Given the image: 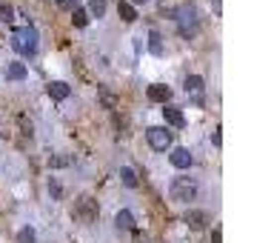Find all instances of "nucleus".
<instances>
[{"mask_svg":"<svg viewBox=\"0 0 254 243\" xmlns=\"http://www.w3.org/2000/svg\"><path fill=\"white\" fill-rule=\"evenodd\" d=\"M12 49L17 55H26V58H32L37 52V32L35 26H20V29H14L12 32Z\"/></svg>","mask_w":254,"mask_h":243,"instance_id":"1","label":"nucleus"},{"mask_svg":"<svg viewBox=\"0 0 254 243\" xmlns=\"http://www.w3.org/2000/svg\"><path fill=\"white\" fill-rule=\"evenodd\" d=\"M169 197L177 200V203H189V200L197 197V183L189 180V177H177V180H172V186H169Z\"/></svg>","mask_w":254,"mask_h":243,"instance_id":"2","label":"nucleus"},{"mask_svg":"<svg viewBox=\"0 0 254 243\" xmlns=\"http://www.w3.org/2000/svg\"><path fill=\"white\" fill-rule=\"evenodd\" d=\"M177 29H180L183 37L197 35V12L191 6H180V9H177Z\"/></svg>","mask_w":254,"mask_h":243,"instance_id":"3","label":"nucleus"},{"mask_svg":"<svg viewBox=\"0 0 254 243\" xmlns=\"http://www.w3.org/2000/svg\"><path fill=\"white\" fill-rule=\"evenodd\" d=\"M146 138H149V146L157 152H166L169 146H172V132L166 126H151L146 129Z\"/></svg>","mask_w":254,"mask_h":243,"instance_id":"4","label":"nucleus"},{"mask_svg":"<svg viewBox=\"0 0 254 243\" xmlns=\"http://www.w3.org/2000/svg\"><path fill=\"white\" fill-rule=\"evenodd\" d=\"M186 94L191 97L194 106L206 103V86H203V78H200V75H189V78H186Z\"/></svg>","mask_w":254,"mask_h":243,"instance_id":"5","label":"nucleus"},{"mask_svg":"<svg viewBox=\"0 0 254 243\" xmlns=\"http://www.w3.org/2000/svg\"><path fill=\"white\" fill-rule=\"evenodd\" d=\"M149 100L151 103H169V100H172V89H169V86H163V83H151L149 86Z\"/></svg>","mask_w":254,"mask_h":243,"instance_id":"6","label":"nucleus"},{"mask_svg":"<svg viewBox=\"0 0 254 243\" xmlns=\"http://www.w3.org/2000/svg\"><path fill=\"white\" fill-rule=\"evenodd\" d=\"M169 161H172V166H177V169H189V166L194 163V158H191V152L189 149L180 146V149H174L172 155H169Z\"/></svg>","mask_w":254,"mask_h":243,"instance_id":"7","label":"nucleus"},{"mask_svg":"<svg viewBox=\"0 0 254 243\" xmlns=\"http://www.w3.org/2000/svg\"><path fill=\"white\" fill-rule=\"evenodd\" d=\"M163 117H166V123L174 126V129H183L186 126V115L177 109V106H166V109H163Z\"/></svg>","mask_w":254,"mask_h":243,"instance_id":"8","label":"nucleus"},{"mask_svg":"<svg viewBox=\"0 0 254 243\" xmlns=\"http://www.w3.org/2000/svg\"><path fill=\"white\" fill-rule=\"evenodd\" d=\"M69 94H71L69 83H63V81H52L49 83V97H52V100H66Z\"/></svg>","mask_w":254,"mask_h":243,"instance_id":"9","label":"nucleus"},{"mask_svg":"<svg viewBox=\"0 0 254 243\" xmlns=\"http://www.w3.org/2000/svg\"><path fill=\"white\" fill-rule=\"evenodd\" d=\"M115 223H117V229H123V232H134V215H131L128 209H120V212H117Z\"/></svg>","mask_w":254,"mask_h":243,"instance_id":"10","label":"nucleus"},{"mask_svg":"<svg viewBox=\"0 0 254 243\" xmlns=\"http://www.w3.org/2000/svg\"><path fill=\"white\" fill-rule=\"evenodd\" d=\"M206 220H208V215H206V212H200V209L186 212V223H189L191 229H203V226H206Z\"/></svg>","mask_w":254,"mask_h":243,"instance_id":"11","label":"nucleus"},{"mask_svg":"<svg viewBox=\"0 0 254 243\" xmlns=\"http://www.w3.org/2000/svg\"><path fill=\"white\" fill-rule=\"evenodd\" d=\"M149 52L154 55V58L163 55V37H160V32H154V29L149 32Z\"/></svg>","mask_w":254,"mask_h":243,"instance_id":"12","label":"nucleus"},{"mask_svg":"<svg viewBox=\"0 0 254 243\" xmlns=\"http://www.w3.org/2000/svg\"><path fill=\"white\" fill-rule=\"evenodd\" d=\"M6 78H9V81H23L26 66L23 63H9V66H6Z\"/></svg>","mask_w":254,"mask_h":243,"instance_id":"13","label":"nucleus"},{"mask_svg":"<svg viewBox=\"0 0 254 243\" xmlns=\"http://www.w3.org/2000/svg\"><path fill=\"white\" fill-rule=\"evenodd\" d=\"M117 12H120V17H123L126 23H134V20H137V12H134V6H131V3H120V6H117Z\"/></svg>","mask_w":254,"mask_h":243,"instance_id":"14","label":"nucleus"},{"mask_svg":"<svg viewBox=\"0 0 254 243\" xmlns=\"http://www.w3.org/2000/svg\"><path fill=\"white\" fill-rule=\"evenodd\" d=\"M120 180H123V183H126L128 189H134V186H137V174L131 172L128 166H123V169H120Z\"/></svg>","mask_w":254,"mask_h":243,"instance_id":"15","label":"nucleus"},{"mask_svg":"<svg viewBox=\"0 0 254 243\" xmlns=\"http://www.w3.org/2000/svg\"><path fill=\"white\" fill-rule=\"evenodd\" d=\"M35 229H32V226H23V229L17 232V243H35Z\"/></svg>","mask_w":254,"mask_h":243,"instance_id":"16","label":"nucleus"},{"mask_svg":"<svg viewBox=\"0 0 254 243\" xmlns=\"http://www.w3.org/2000/svg\"><path fill=\"white\" fill-rule=\"evenodd\" d=\"M80 212H83V215H86L89 220H92L94 215H97V209L92 206V197H83V200H80Z\"/></svg>","mask_w":254,"mask_h":243,"instance_id":"17","label":"nucleus"},{"mask_svg":"<svg viewBox=\"0 0 254 243\" xmlns=\"http://www.w3.org/2000/svg\"><path fill=\"white\" fill-rule=\"evenodd\" d=\"M71 20H74V26H86V23H89V12L74 9V12H71Z\"/></svg>","mask_w":254,"mask_h":243,"instance_id":"18","label":"nucleus"},{"mask_svg":"<svg viewBox=\"0 0 254 243\" xmlns=\"http://www.w3.org/2000/svg\"><path fill=\"white\" fill-rule=\"evenodd\" d=\"M89 12L100 17V14L106 12V0H92V3H89Z\"/></svg>","mask_w":254,"mask_h":243,"instance_id":"19","label":"nucleus"},{"mask_svg":"<svg viewBox=\"0 0 254 243\" xmlns=\"http://www.w3.org/2000/svg\"><path fill=\"white\" fill-rule=\"evenodd\" d=\"M0 17H3V23H12V20H14V9L3 3V6H0Z\"/></svg>","mask_w":254,"mask_h":243,"instance_id":"20","label":"nucleus"},{"mask_svg":"<svg viewBox=\"0 0 254 243\" xmlns=\"http://www.w3.org/2000/svg\"><path fill=\"white\" fill-rule=\"evenodd\" d=\"M20 126H23V135H29V138H32V120H26V117L20 115Z\"/></svg>","mask_w":254,"mask_h":243,"instance_id":"21","label":"nucleus"},{"mask_svg":"<svg viewBox=\"0 0 254 243\" xmlns=\"http://www.w3.org/2000/svg\"><path fill=\"white\" fill-rule=\"evenodd\" d=\"M58 6H60V9H71V12H74V6H77V0H58Z\"/></svg>","mask_w":254,"mask_h":243,"instance_id":"22","label":"nucleus"},{"mask_svg":"<svg viewBox=\"0 0 254 243\" xmlns=\"http://www.w3.org/2000/svg\"><path fill=\"white\" fill-rule=\"evenodd\" d=\"M211 143H214V146H220V143H223V135H220V126L214 129V132H211Z\"/></svg>","mask_w":254,"mask_h":243,"instance_id":"23","label":"nucleus"},{"mask_svg":"<svg viewBox=\"0 0 254 243\" xmlns=\"http://www.w3.org/2000/svg\"><path fill=\"white\" fill-rule=\"evenodd\" d=\"M211 243H223V232H220V229L211 232Z\"/></svg>","mask_w":254,"mask_h":243,"instance_id":"24","label":"nucleus"},{"mask_svg":"<svg viewBox=\"0 0 254 243\" xmlns=\"http://www.w3.org/2000/svg\"><path fill=\"white\" fill-rule=\"evenodd\" d=\"M131 3H146V0H131Z\"/></svg>","mask_w":254,"mask_h":243,"instance_id":"25","label":"nucleus"}]
</instances>
